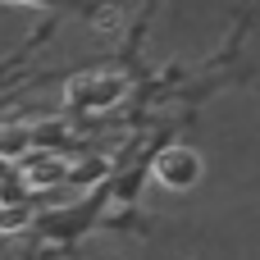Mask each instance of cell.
<instances>
[{
  "label": "cell",
  "mask_w": 260,
  "mask_h": 260,
  "mask_svg": "<svg viewBox=\"0 0 260 260\" xmlns=\"http://www.w3.org/2000/svg\"><path fill=\"white\" fill-rule=\"evenodd\" d=\"M114 23H119V14H114V9H105V14H96V27H114Z\"/></svg>",
  "instance_id": "obj_2"
},
{
  "label": "cell",
  "mask_w": 260,
  "mask_h": 260,
  "mask_svg": "<svg viewBox=\"0 0 260 260\" xmlns=\"http://www.w3.org/2000/svg\"><path fill=\"white\" fill-rule=\"evenodd\" d=\"M155 174H160L165 183L183 187V183L197 178V155H192V151H165V155L155 160Z\"/></svg>",
  "instance_id": "obj_1"
}]
</instances>
